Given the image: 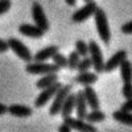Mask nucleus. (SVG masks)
<instances>
[{
  "mask_svg": "<svg viewBox=\"0 0 132 132\" xmlns=\"http://www.w3.org/2000/svg\"><path fill=\"white\" fill-rule=\"evenodd\" d=\"M94 20H95L96 32H98L99 37H101L102 42L104 44V45H110V42H111V29H110L108 19H107V15L104 12V9L98 7L95 13H94Z\"/></svg>",
  "mask_w": 132,
  "mask_h": 132,
  "instance_id": "1",
  "label": "nucleus"
},
{
  "mask_svg": "<svg viewBox=\"0 0 132 132\" xmlns=\"http://www.w3.org/2000/svg\"><path fill=\"white\" fill-rule=\"evenodd\" d=\"M89 54L93 61V69L96 74H102L104 71V57L101 46L95 40H90L89 42Z\"/></svg>",
  "mask_w": 132,
  "mask_h": 132,
  "instance_id": "2",
  "label": "nucleus"
},
{
  "mask_svg": "<svg viewBox=\"0 0 132 132\" xmlns=\"http://www.w3.org/2000/svg\"><path fill=\"white\" fill-rule=\"evenodd\" d=\"M25 71L33 75H45V74H50V73H58L61 69L57 65L54 63H49L46 62H27L25 65Z\"/></svg>",
  "mask_w": 132,
  "mask_h": 132,
  "instance_id": "3",
  "label": "nucleus"
},
{
  "mask_svg": "<svg viewBox=\"0 0 132 132\" xmlns=\"http://www.w3.org/2000/svg\"><path fill=\"white\" fill-rule=\"evenodd\" d=\"M73 90V85L71 83H68V85H62V87L57 91V94L54 95L53 98V102L49 107V114L52 116H56L61 112V108H62V104L65 102V99L68 98V95L71 93Z\"/></svg>",
  "mask_w": 132,
  "mask_h": 132,
  "instance_id": "4",
  "label": "nucleus"
},
{
  "mask_svg": "<svg viewBox=\"0 0 132 132\" xmlns=\"http://www.w3.org/2000/svg\"><path fill=\"white\" fill-rule=\"evenodd\" d=\"M7 41H8L9 49L12 50L20 60H23V61H25V62H30V61L33 60V56H32L29 48L25 45L23 41H20V40L16 38V37H9Z\"/></svg>",
  "mask_w": 132,
  "mask_h": 132,
  "instance_id": "5",
  "label": "nucleus"
},
{
  "mask_svg": "<svg viewBox=\"0 0 132 132\" xmlns=\"http://www.w3.org/2000/svg\"><path fill=\"white\" fill-rule=\"evenodd\" d=\"M98 8V4L94 2V0H91V2H87L83 7L78 8L75 11V12L71 15V21L75 24H79V23H83V21H86L87 19H90L91 16H94L95 11Z\"/></svg>",
  "mask_w": 132,
  "mask_h": 132,
  "instance_id": "6",
  "label": "nucleus"
},
{
  "mask_svg": "<svg viewBox=\"0 0 132 132\" xmlns=\"http://www.w3.org/2000/svg\"><path fill=\"white\" fill-rule=\"evenodd\" d=\"M61 87H62V83L58 81V82H56L54 85L46 87V89H44V90L37 95V98L35 99V107H36V108L44 107L49 101H52V99L54 98V95L57 94V91L61 89Z\"/></svg>",
  "mask_w": 132,
  "mask_h": 132,
  "instance_id": "7",
  "label": "nucleus"
},
{
  "mask_svg": "<svg viewBox=\"0 0 132 132\" xmlns=\"http://www.w3.org/2000/svg\"><path fill=\"white\" fill-rule=\"evenodd\" d=\"M32 17H33V21L37 27H40L41 29H44L45 32L49 30L50 28V24L45 16V12H44V8L41 7V4H38L37 2L32 4Z\"/></svg>",
  "mask_w": 132,
  "mask_h": 132,
  "instance_id": "8",
  "label": "nucleus"
},
{
  "mask_svg": "<svg viewBox=\"0 0 132 132\" xmlns=\"http://www.w3.org/2000/svg\"><path fill=\"white\" fill-rule=\"evenodd\" d=\"M65 123H68L73 129L79 131V132H96V127L89 122H86V119H81V118H73V116H68L63 119Z\"/></svg>",
  "mask_w": 132,
  "mask_h": 132,
  "instance_id": "9",
  "label": "nucleus"
},
{
  "mask_svg": "<svg viewBox=\"0 0 132 132\" xmlns=\"http://www.w3.org/2000/svg\"><path fill=\"white\" fill-rule=\"evenodd\" d=\"M127 58V50L124 49H119L116 53H114L111 57L107 60V62H104V71L106 73H111L115 69H118L120 63Z\"/></svg>",
  "mask_w": 132,
  "mask_h": 132,
  "instance_id": "10",
  "label": "nucleus"
},
{
  "mask_svg": "<svg viewBox=\"0 0 132 132\" xmlns=\"http://www.w3.org/2000/svg\"><path fill=\"white\" fill-rule=\"evenodd\" d=\"M19 32L29 38H41L45 35V30L37 27L36 24H21L19 27Z\"/></svg>",
  "mask_w": 132,
  "mask_h": 132,
  "instance_id": "11",
  "label": "nucleus"
},
{
  "mask_svg": "<svg viewBox=\"0 0 132 132\" xmlns=\"http://www.w3.org/2000/svg\"><path fill=\"white\" fill-rule=\"evenodd\" d=\"M58 52H60V48L57 45L45 46V48H42L41 50H38L35 56H33V61H36V62H46L48 60H52L54 54L58 53Z\"/></svg>",
  "mask_w": 132,
  "mask_h": 132,
  "instance_id": "12",
  "label": "nucleus"
},
{
  "mask_svg": "<svg viewBox=\"0 0 132 132\" xmlns=\"http://www.w3.org/2000/svg\"><path fill=\"white\" fill-rule=\"evenodd\" d=\"M87 107H89V104L86 102L83 90H78L75 93V114H77V118L85 119L86 114H87Z\"/></svg>",
  "mask_w": 132,
  "mask_h": 132,
  "instance_id": "13",
  "label": "nucleus"
},
{
  "mask_svg": "<svg viewBox=\"0 0 132 132\" xmlns=\"http://www.w3.org/2000/svg\"><path fill=\"white\" fill-rule=\"evenodd\" d=\"M98 75L95 71H82V73H78V75L74 77V83H78V85H82V86H87V85H94L96 81H98Z\"/></svg>",
  "mask_w": 132,
  "mask_h": 132,
  "instance_id": "14",
  "label": "nucleus"
},
{
  "mask_svg": "<svg viewBox=\"0 0 132 132\" xmlns=\"http://www.w3.org/2000/svg\"><path fill=\"white\" fill-rule=\"evenodd\" d=\"M83 94H85V98H86L87 104H89V107H90L91 110H95V108H99V107H101L98 94H96V91L94 90L93 85H87V86H85Z\"/></svg>",
  "mask_w": 132,
  "mask_h": 132,
  "instance_id": "15",
  "label": "nucleus"
},
{
  "mask_svg": "<svg viewBox=\"0 0 132 132\" xmlns=\"http://www.w3.org/2000/svg\"><path fill=\"white\" fill-rule=\"evenodd\" d=\"M8 112L12 115V116H16V118H28V116L32 115L33 110L29 106L13 103V104L8 106Z\"/></svg>",
  "mask_w": 132,
  "mask_h": 132,
  "instance_id": "16",
  "label": "nucleus"
},
{
  "mask_svg": "<svg viewBox=\"0 0 132 132\" xmlns=\"http://www.w3.org/2000/svg\"><path fill=\"white\" fill-rule=\"evenodd\" d=\"M75 111V94L70 93L68 95V98L65 99V102L62 104V108H61V116L62 119L68 118V116H71V114Z\"/></svg>",
  "mask_w": 132,
  "mask_h": 132,
  "instance_id": "17",
  "label": "nucleus"
},
{
  "mask_svg": "<svg viewBox=\"0 0 132 132\" xmlns=\"http://www.w3.org/2000/svg\"><path fill=\"white\" fill-rule=\"evenodd\" d=\"M58 73H50V74H45V75H42L41 78L36 82V87L40 90H44V89H46V87L54 85L56 82H58Z\"/></svg>",
  "mask_w": 132,
  "mask_h": 132,
  "instance_id": "18",
  "label": "nucleus"
},
{
  "mask_svg": "<svg viewBox=\"0 0 132 132\" xmlns=\"http://www.w3.org/2000/svg\"><path fill=\"white\" fill-rule=\"evenodd\" d=\"M112 119L118 123H122L126 126H132V112L131 111H126V110L119 108L112 112Z\"/></svg>",
  "mask_w": 132,
  "mask_h": 132,
  "instance_id": "19",
  "label": "nucleus"
},
{
  "mask_svg": "<svg viewBox=\"0 0 132 132\" xmlns=\"http://www.w3.org/2000/svg\"><path fill=\"white\" fill-rule=\"evenodd\" d=\"M120 78L123 82H132V62L129 60H124L119 66Z\"/></svg>",
  "mask_w": 132,
  "mask_h": 132,
  "instance_id": "20",
  "label": "nucleus"
},
{
  "mask_svg": "<svg viewBox=\"0 0 132 132\" xmlns=\"http://www.w3.org/2000/svg\"><path fill=\"white\" fill-rule=\"evenodd\" d=\"M85 119H86V122H89L91 124H98V123H102V122L106 120V114L101 108H95V110H93V111L87 112Z\"/></svg>",
  "mask_w": 132,
  "mask_h": 132,
  "instance_id": "21",
  "label": "nucleus"
},
{
  "mask_svg": "<svg viewBox=\"0 0 132 132\" xmlns=\"http://www.w3.org/2000/svg\"><path fill=\"white\" fill-rule=\"evenodd\" d=\"M91 68H93V61H91L90 56H86V57H82V58H81L78 66H77V71H78V73L89 71Z\"/></svg>",
  "mask_w": 132,
  "mask_h": 132,
  "instance_id": "22",
  "label": "nucleus"
},
{
  "mask_svg": "<svg viewBox=\"0 0 132 132\" xmlns=\"http://www.w3.org/2000/svg\"><path fill=\"white\" fill-rule=\"evenodd\" d=\"M68 60H69V65H68L69 70H77V66H78V63L81 61V56L78 54V52H77V50L70 52Z\"/></svg>",
  "mask_w": 132,
  "mask_h": 132,
  "instance_id": "23",
  "label": "nucleus"
},
{
  "mask_svg": "<svg viewBox=\"0 0 132 132\" xmlns=\"http://www.w3.org/2000/svg\"><path fill=\"white\" fill-rule=\"evenodd\" d=\"M52 61H53V63H54V65H57L60 69L68 68V65H69V60H68V57L63 56V54H61L60 52L54 54L53 58H52Z\"/></svg>",
  "mask_w": 132,
  "mask_h": 132,
  "instance_id": "24",
  "label": "nucleus"
},
{
  "mask_svg": "<svg viewBox=\"0 0 132 132\" xmlns=\"http://www.w3.org/2000/svg\"><path fill=\"white\" fill-rule=\"evenodd\" d=\"M75 50L78 52V54L81 57L89 56V44L85 40H77L75 41Z\"/></svg>",
  "mask_w": 132,
  "mask_h": 132,
  "instance_id": "25",
  "label": "nucleus"
},
{
  "mask_svg": "<svg viewBox=\"0 0 132 132\" xmlns=\"http://www.w3.org/2000/svg\"><path fill=\"white\" fill-rule=\"evenodd\" d=\"M122 95L126 99L132 98V82H123V87H122Z\"/></svg>",
  "mask_w": 132,
  "mask_h": 132,
  "instance_id": "26",
  "label": "nucleus"
},
{
  "mask_svg": "<svg viewBox=\"0 0 132 132\" xmlns=\"http://www.w3.org/2000/svg\"><path fill=\"white\" fill-rule=\"evenodd\" d=\"M11 5H12V2H11V0H0V16L4 15L5 12H8Z\"/></svg>",
  "mask_w": 132,
  "mask_h": 132,
  "instance_id": "27",
  "label": "nucleus"
},
{
  "mask_svg": "<svg viewBox=\"0 0 132 132\" xmlns=\"http://www.w3.org/2000/svg\"><path fill=\"white\" fill-rule=\"evenodd\" d=\"M120 30H122L123 35H132V20L128 21V23L123 24L122 28H120Z\"/></svg>",
  "mask_w": 132,
  "mask_h": 132,
  "instance_id": "28",
  "label": "nucleus"
},
{
  "mask_svg": "<svg viewBox=\"0 0 132 132\" xmlns=\"http://www.w3.org/2000/svg\"><path fill=\"white\" fill-rule=\"evenodd\" d=\"M120 108H122V110H126V111H132V98L126 99V102L122 103Z\"/></svg>",
  "mask_w": 132,
  "mask_h": 132,
  "instance_id": "29",
  "label": "nucleus"
},
{
  "mask_svg": "<svg viewBox=\"0 0 132 132\" xmlns=\"http://www.w3.org/2000/svg\"><path fill=\"white\" fill-rule=\"evenodd\" d=\"M7 50H9V45H8V41L0 38V53H5Z\"/></svg>",
  "mask_w": 132,
  "mask_h": 132,
  "instance_id": "30",
  "label": "nucleus"
},
{
  "mask_svg": "<svg viewBox=\"0 0 132 132\" xmlns=\"http://www.w3.org/2000/svg\"><path fill=\"white\" fill-rule=\"evenodd\" d=\"M71 129H73V128H71L68 123H65V122H63V123L58 127V131H60V132H70Z\"/></svg>",
  "mask_w": 132,
  "mask_h": 132,
  "instance_id": "31",
  "label": "nucleus"
},
{
  "mask_svg": "<svg viewBox=\"0 0 132 132\" xmlns=\"http://www.w3.org/2000/svg\"><path fill=\"white\" fill-rule=\"evenodd\" d=\"M5 112H8V106L0 103V115H4Z\"/></svg>",
  "mask_w": 132,
  "mask_h": 132,
  "instance_id": "32",
  "label": "nucleus"
},
{
  "mask_svg": "<svg viewBox=\"0 0 132 132\" xmlns=\"http://www.w3.org/2000/svg\"><path fill=\"white\" fill-rule=\"evenodd\" d=\"M65 3L68 4L69 7H74L77 4V0H65Z\"/></svg>",
  "mask_w": 132,
  "mask_h": 132,
  "instance_id": "33",
  "label": "nucleus"
},
{
  "mask_svg": "<svg viewBox=\"0 0 132 132\" xmlns=\"http://www.w3.org/2000/svg\"><path fill=\"white\" fill-rule=\"evenodd\" d=\"M83 2H85V3H87V2H91V0H83Z\"/></svg>",
  "mask_w": 132,
  "mask_h": 132,
  "instance_id": "34",
  "label": "nucleus"
}]
</instances>
